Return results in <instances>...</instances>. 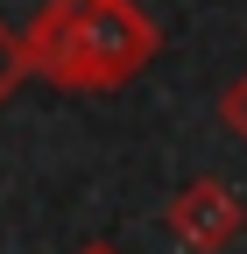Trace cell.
Segmentation results:
<instances>
[{"mask_svg": "<svg viewBox=\"0 0 247 254\" xmlns=\"http://www.w3.org/2000/svg\"><path fill=\"white\" fill-rule=\"evenodd\" d=\"M78 254H120V247H113V240H85Z\"/></svg>", "mask_w": 247, "mask_h": 254, "instance_id": "obj_5", "label": "cell"}, {"mask_svg": "<svg viewBox=\"0 0 247 254\" xmlns=\"http://www.w3.org/2000/svg\"><path fill=\"white\" fill-rule=\"evenodd\" d=\"M219 120H226V127H233V134L247 141V71H240V78H233V85L219 92Z\"/></svg>", "mask_w": 247, "mask_h": 254, "instance_id": "obj_4", "label": "cell"}, {"mask_svg": "<svg viewBox=\"0 0 247 254\" xmlns=\"http://www.w3.org/2000/svg\"><path fill=\"white\" fill-rule=\"evenodd\" d=\"M28 78L57 92H120L163 50V28L134 0H43L21 28Z\"/></svg>", "mask_w": 247, "mask_h": 254, "instance_id": "obj_1", "label": "cell"}, {"mask_svg": "<svg viewBox=\"0 0 247 254\" xmlns=\"http://www.w3.org/2000/svg\"><path fill=\"white\" fill-rule=\"evenodd\" d=\"M21 78H28V50H21V28H7L0 21V106L21 92Z\"/></svg>", "mask_w": 247, "mask_h": 254, "instance_id": "obj_3", "label": "cell"}, {"mask_svg": "<svg viewBox=\"0 0 247 254\" xmlns=\"http://www.w3.org/2000/svg\"><path fill=\"white\" fill-rule=\"evenodd\" d=\"M163 226H170V240H177L184 254H219V247L240 240L247 205H240V190H233L226 177H191V184L163 205Z\"/></svg>", "mask_w": 247, "mask_h": 254, "instance_id": "obj_2", "label": "cell"}]
</instances>
